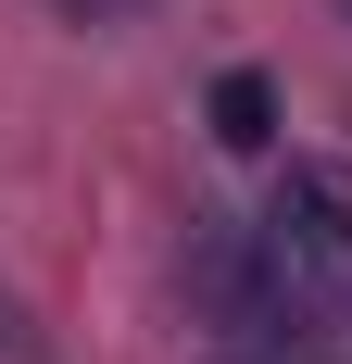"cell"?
<instances>
[{
    "instance_id": "1",
    "label": "cell",
    "mask_w": 352,
    "mask_h": 364,
    "mask_svg": "<svg viewBox=\"0 0 352 364\" xmlns=\"http://www.w3.org/2000/svg\"><path fill=\"white\" fill-rule=\"evenodd\" d=\"M264 239L289 252V277H315L327 301H352V176H340V164H289Z\"/></svg>"
},
{
    "instance_id": "2",
    "label": "cell",
    "mask_w": 352,
    "mask_h": 364,
    "mask_svg": "<svg viewBox=\"0 0 352 364\" xmlns=\"http://www.w3.org/2000/svg\"><path fill=\"white\" fill-rule=\"evenodd\" d=\"M202 113H214V139H227V151H277V75H264V63H227Z\"/></svg>"
},
{
    "instance_id": "3",
    "label": "cell",
    "mask_w": 352,
    "mask_h": 364,
    "mask_svg": "<svg viewBox=\"0 0 352 364\" xmlns=\"http://www.w3.org/2000/svg\"><path fill=\"white\" fill-rule=\"evenodd\" d=\"M0 352H13V364H38V339H26V314H13V289H0Z\"/></svg>"
},
{
    "instance_id": "4",
    "label": "cell",
    "mask_w": 352,
    "mask_h": 364,
    "mask_svg": "<svg viewBox=\"0 0 352 364\" xmlns=\"http://www.w3.org/2000/svg\"><path fill=\"white\" fill-rule=\"evenodd\" d=\"M227 364H277V352H227Z\"/></svg>"
},
{
    "instance_id": "5",
    "label": "cell",
    "mask_w": 352,
    "mask_h": 364,
    "mask_svg": "<svg viewBox=\"0 0 352 364\" xmlns=\"http://www.w3.org/2000/svg\"><path fill=\"white\" fill-rule=\"evenodd\" d=\"M327 13H340V26H352V0H327Z\"/></svg>"
},
{
    "instance_id": "6",
    "label": "cell",
    "mask_w": 352,
    "mask_h": 364,
    "mask_svg": "<svg viewBox=\"0 0 352 364\" xmlns=\"http://www.w3.org/2000/svg\"><path fill=\"white\" fill-rule=\"evenodd\" d=\"M340 364H352V352H340Z\"/></svg>"
}]
</instances>
